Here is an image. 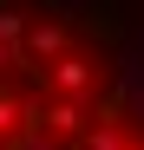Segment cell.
I'll return each mask as SVG.
<instances>
[{
    "label": "cell",
    "mask_w": 144,
    "mask_h": 150,
    "mask_svg": "<svg viewBox=\"0 0 144 150\" xmlns=\"http://www.w3.org/2000/svg\"><path fill=\"white\" fill-rule=\"evenodd\" d=\"M39 117H46V124H53V131H59V137H72V131H79V124H85V111H79V105H72V98H59V105H53V111H39Z\"/></svg>",
    "instance_id": "obj_1"
},
{
    "label": "cell",
    "mask_w": 144,
    "mask_h": 150,
    "mask_svg": "<svg viewBox=\"0 0 144 150\" xmlns=\"http://www.w3.org/2000/svg\"><path fill=\"white\" fill-rule=\"evenodd\" d=\"M53 85H59V91H85V85H92L85 59H59V65H53Z\"/></svg>",
    "instance_id": "obj_2"
},
{
    "label": "cell",
    "mask_w": 144,
    "mask_h": 150,
    "mask_svg": "<svg viewBox=\"0 0 144 150\" xmlns=\"http://www.w3.org/2000/svg\"><path fill=\"white\" fill-rule=\"evenodd\" d=\"M26 46H33L39 59H53L59 46H66V33H59V26H33V33H26Z\"/></svg>",
    "instance_id": "obj_3"
},
{
    "label": "cell",
    "mask_w": 144,
    "mask_h": 150,
    "mask_svg": "<svg viewBox=\"0 0 144 150\" xmlns=\"http://www.w3.org/2000/svg\"><path fill=\"white\" fill-rule=\"evenodd\" d=\"M85 150H125V137H118V117H105L98 131H85Z\"/></svg>",
    "instance_id": "obj_4"
},
{
    "label": "cell",
    "mask_w": 144,
    "mask_h": 150,
    "mask_svg": "<svg viewBox=\"0 0 144 150\" xmlns=\"http://www.w3.org/2000/svg\"><path fill=\"white\" fill-rule=\"evenodd\" d=\"M20 131V105H13V98H0V137H13Z\"/></svg>",
    "instance_id": "obj_5"
},
{
    "label": "cell",
    "mask_w": 144,
    "mask_h": 150,
    "mask_svg": "<svg viewBox=\"0 0 144 150\" xmlns=\"http://www.w3.org/2000/svg\"><path fill=\"white\" fill-rule=\"evenodd\" d=\"M0 39H20V13H0Z\"/></svg>",
    "instance_id": "obj_6"
},
{
    "label": "cell",
    "mask_w": 144,
    "mask_h": 150,
    "mask_svg": "<svg viewBox=\"0 0 144 150\" xmlns=\"http://www.w3.org/2000/svg\"><path fill=\"white\" fill-rule=\"evenodd\" d=\"M20 150H59V144H46V137H26V144H20Z\"/></svg>",
    "instance_id": "obj_7"
},
{
    "label": "cell",
    "mask_w": 144,
    "mask_h": 150,
    "mask_svg": "<svg viewBox=\"0 0 144 150\" xmlns=\"http://www.w3.org/2000/svg\"><path fill=\"white\" fill-rule=\"evenodd\" d=\"M7 65H13V46H7V39H0V72H7Z\"/></svg>",
    "instance_id": "obj_8"
},
{
    "label": "cell",
    "mask_w": 144,
    "mask_h": 150,
    "mask_svg": "<svg viewBox=\"0 0 144 150\" xmlns=\"http://www.w3.org/2000/svg\"><path fill=\"white\" fill-rule=\"evenodd\" d=\"M125 150H144V144H125Z\"/></svg>",
    "instance_id": "obj_9"
}]
</instances>
